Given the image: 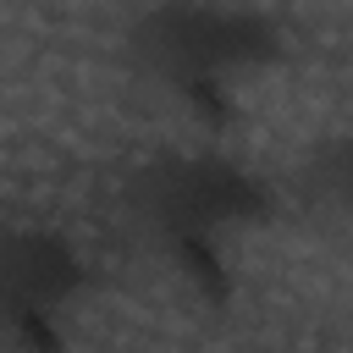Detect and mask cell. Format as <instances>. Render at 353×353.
<instances>
[{
    "instance_id": "1",
    "label": "cell",
    "mask_w": 353,
    "mask_h": 353,
    "mask_svg": "<svg viewBox=\"0 0 353 353\" xmlns=\"http://www.w3.org/2000/svg\"><path fill=\"white\" fill-rule=\"evenodd\" d=\"M270 182L215 149L160 154L121 182L127 243L210 314L237 303V248L270 221Z\"/></svg>"
},
{
    "instance_id": "2",
    "label": "cell",
    "mask_w": 353,
    "mask_h": 353,
    "mask_svg": "<svg viewBox=\"0 0 353 353\" xmlns=\"http://www.w3.org/2000/svg\"><path fill=\"white\" fill-rule=\"evenodd\" d=\"M281 28L243 6H149L121 33L127 83L193 127H226L248 77L281 61Z\"/></svg>"
},
{
    "instance_id": "3",
    "label": "cell",
    "mask_w": 353,
    "mask_h": 353,
    "mask_svg": "<svg viewBox=\"0 0 353 353\" xmlns=\"http://www.w3.org/2000/svg\"><path fill=\"white\" fill-rule=\"evenodd\" d=\"M94 270L61 226H0V353H72Z\"/></svg>"
},
{
    "instance_id": "4",
    "label": "cell",
    "mask_w": 353,
    "mask_h": 353,
    "mask_svg": "<svg viewBox=\"0 0 353 353\" xmlns=\"http://www.w3.org/2000/svg\"><path fill=\"white\" fill-rule=\"evenodd\" d=\"M303 193L314 204V215L325 226H342L353 215V143L347 138H331L309 154L303 165Z\"/></svg>"
}]
</instances>
